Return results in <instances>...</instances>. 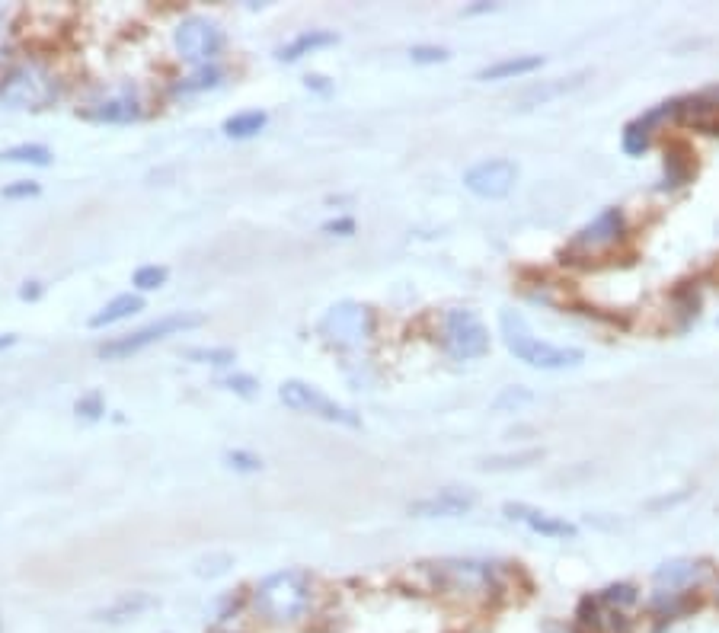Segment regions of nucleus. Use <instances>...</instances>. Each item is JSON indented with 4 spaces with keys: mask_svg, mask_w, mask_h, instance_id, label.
I'll use <instances>...</instances> for the list:
<instances>
[{
    "mask_svg": "<svg viewBox=\"0 0 719 633\" xmlns=\"http://www.w3.org/2000/svg\"><path fill=\"white\" fill-rule=\"evenodd\" d=\"M314 605V582L301 570L272 573L256 586L253 608L269 624H298Z\"/></svg>",
    "mask_w": 719,
    "mask_h": 633,
    "instance_id": "f257e3e1",
    "label": "nucleus"
},
{
    "mask_svg": "<svg viewBox=\"0 0 719 633\" xmlns=\"http://www.w3.org/2000/svg\"><path fill=\"white\" fill-rule=\"evenodd\" d=\"M499 327H502V343L509 349L518 362H525L528 368L537 371H563V368H576L582 365L585 352L573 349V346H553L547 339H537L531 333V327L525 323V317L515 311H502L499 314Z\"/></svg>",
    "mask_w": 719,
    "mask_h": 633,
    "instance_id": "f03ea898",
    "label": "nucleus"
},
{
    "mask_svg": "<svg viewBox=\"0 0 719 633\" xmlns=\"http://www.w3.org/2000/svg\"><path fill=\"white\" fill-rule=\"evenodd\" d=\"M58 100V80L39 61H26L0 77V103L10 109H45Z\"/></svg>",
    "mask_w": 719,
    "mask_h": 633,
    "instance_id": "7ed1b4c3",
    "label": "nucleus"
},
{
    "mask_svg": "<svg viewBox=\"0 0 719 633\" xmlns=\"http://www.w3.org/2000/svg\"><path fill=\"white\" fill-rule=\"evenodd\" d=\"M202 323H205V317L195 314V311L163 314V317H157L154 323H147V327H141V330H135V333H125V336L109 339V343H103L100 349H96V355H100V359H106V362H122V359H128V355H138V352H144L147 346L160 343V339L176 336V333H186V330H195V327H202Z\"/></svg>",
    "mask_w": 719,
    "mask_h": 633,
    "instance_id": "20e7f679",
    "label": "nucleus"
},
{
    "mask_svg": "<svg viewBox=\"0 0 719 633\" xmlns=\"http://www.w3.org/2000/svg\"><path fill=\"white\" fill-rule=\"evenodd\" d=\"M320 336L326 339L330 346H339V349H358L365 346L371 333H374V317L365 304L358 301H339L333 304L330 311H326L317 323Z\"/></svg>",
    "mask_w": 719,
    "mask_h": 633,
    "instance_id": "39448f33",
    "label": "nucleus"
},
{
    "mask_svg": "<svg viewBox=\"0 0 719 633\" xmlns=\"http://www.w3.org/2000/svg\"><path fill=\"white\" fill-rule=\"evenodd\" d=\"M441 346L457 362L480 359L489 352V330L483 327V320L467 311V307H454L441 320Z\"/></svg>",
    "mask_w": 719,
    "mask_h": 633,
    "instance_id": "423d86ee",
    "label": "nucleus"
},
{
    "mask_svg": "<svg viewBox=\"0 0 719 633\" xmlns=\"http://www.w3.org/2000/svg\"><path fill=\"white\" fill-rule=\"evenodd\" d=\"M279 400L285 403L288 410H294V413L317 416V419H323V422H336V426H349V429L362 426L358 413H352L349 407H342V403L330 400L323 391H317V387L307 384V381H285V384L279 387Z\"/></svg>",
    "mask_w": 719,
    "mask_h": 633,
    "instance_id": "0eeeda50",
    "label": "nucleus"
},
{
    "mask_svg": "<svg viewBox=\"0 0 719 633\" xmlns=\"http://www.w3.org/2000/svg\"><path fill=\"white\" fill-rule=\"evenodd\" d=\"M173 45L183 61L211 64L224 48V29L208 16H186L173 29Z\"/></svg>",
    "mask_w": 719,
    "mask_h": 633,
    "instance_id": "6e6552de",
    "label": "nucleus"
},
{
    "mask_svg": "<svg viewBox=\"0 0 719 633\" xmlns=\"http://www.w3.org/2000/svg\"><path fill=\"white\" fill-rule=\"evenodd\" d=\"M141 112H144V100H141V93H138L135 84H112L100 96H93V100L80 109V116L90 119V122L122 125V122L141 119Z\"/></svg>",
    "mask_w": 719,
    "mask_h": 633,
    "instance_id": "1a4fd4ad",
    "label": "nucleus"
},
{
    "mask_svg": "<svg viewBox=\"0 0 719 633\" xmlns=\"http://www.w3.org/2000/svg\"><path fill=\"white\" fill-rule=\"evenodd\" d=\"M518 164L509 157L480 160L464 173V186L480 199H505L518 183Z\"/></svg>",
    "mask_w": 719,
    "mask_h": 633,
    "instance_id": "9d476101",
    "label": "nucleus"
},
{
    "mask_svg": "<svg viewBox=\"0 0 719 633\" xmlns=\"http://www.w3.org/2000/svg\"><path fill=\"white\" fill-rule=\"evenodd\" d=\"M435 582L457 595H483L493 586V566L477 560H441L432 563Z\"/></svg>",
    "mask_w": 719,
    "mask_h": 633,
    "instance_id": "9b49d317",
    "label": "nucleus"
},
{
    "mask_svg": "<svg viewBox=\"0 0 719 633\" xmlns=\"http://www.w3.org/2000/svg\"><path fill=\"white\" fill-rule=\"evenodd\" d=\"M477 506L473 490H461V486H445L426 499H416L410 506V515L416 518H461Z\"/></svg>",
    "mask_w": 719,
    "mask_h": 633,
    "instance_id": "f8f14e48",
    "label": "nucleus"
},
{
    "mask_svg": "<svg viewBox=\"0 0 719 633\" xmlns=\"http://www.w3.org/2000/svg\"><path fill=\"white\" fill-rule=\"evenodd\" d=\"M620 237H624V215H620V208H604L592 224H585L579 231L576 247L585 253H595L614 247Z\"/></svg>",
    "mask_w": 719,
    "mask_h": 633,
    "instance_id": "ddd939ff",
    "label": "nucleus"
},
{
    "mask_svg": "<svg viewBox=\"0 0 719 633\" xmlns=\"http://www.w3.org/2000/svg\"><path fill=\"white\" fill-rule=\"evenodd\" d=\"M505 515L512 522H521L525 528H531L541 538H576V525L563 522V518H553L534 506H525V502H505Z\"/></svg>",
    "mask_w": 719,
    "mask_h": 633,
    "instance_id": "4468645a",
    "label": "nucleus"
},
{
    "mask_svg": "<svg viewBox=\"0 0 719 633\" xmlns=\"http://www.w3.org/2000/svg\"><path fill=\"white\" fill-rule=\"evenodd\" d=\"M157 608V598L147 595V592H125L119 595L116 602L106 605L96 611V621H106V624H125V621H135L141 618L144 611Z\"/></svg>",
    "mask_w": 719,
    "mask_h": 633,
    "instance_id": "2eb2a0df",
    "label": "nucleus"
},
{
    "mask_svg": "<svg viewBox=\"0 0 719 633\" xmlns=\"http://www.w3.org/2000/svg\"><path fill=\"white\" fill-rule=\"evenodd\" d=\"M336 42H339V36L333 29H304L291 42H285L275 55H279V61H285V64H294L304 55H314V52H320V48H330Z\"/></svg>",
    "mask_w": 719,
    "mask_h": 633,
    "instance_id": "dca6fc26",
    "label": "nucleus"
},
{
    "mask_svg": "<svg viewBox=\"0 0 719 633\" xmlns=\"http://www.w3.org/2000/svg\"><path fill=\"white\" fill-rule=\"evenodd\" d=\"M544 68V55H515V58H502L486 64V68L477 74V80H512V77H525Z\"/></svg>",
    "mask_w": 719,
    "mask_h": 633,
    "instance_id": "f3484780",
    "label": "nucleus"
},
{
    "mask_svg": "<svg viewBox=\"0 0 719 633\" xmlns=\"http://www.w3.org/2000/svg\"><path fill=\"white\" fill-rule=\"evenodd\" d=\"M138 311H144V298L141 295H116L106 307H100L87 323H90V330H103V327H112V323H122L128 317H135Z\"/></svg>",
    "mask_w": 719,
    "mask_h": 633,
    "instance_id": "a211bd4d",
    "label": "nucleus"
},
{
    "mask_svg": "<svg viewBox=\"0 0 719 633\" xmlns=\"http://www.w3.org/2000/svg\"><path fill=\"white\" fill-rule=\"evenodd\" d=\"M697 576H700V566L694 560H672V563H662L656 570V586L678 592L684 586H691Z\"/></svg>",
    "mask_w": 719,
    "mask_h": 633,
    "instance_id": "6ab92c4d",
    "label": "nucleus"
},
{
    "mask_svg": "<svg viewBox=\"0 0 719 633\" xmlns=\"http://www.w3.org/2000/svg\"><path fill=\"white\" fill-rule=\"evenodd\" d=\"M269 116L263 109H250V112H237V116H231L224 122V135L227 138H253L259 135L266 128Z\"/></svg>",
    "mask_w": 719,
    "mask_h": 633,
    "instance_id": "aec40b11",
    "label": "nucleus"
},
{
    "mask_svg": "<svg viewBox=\"0 0 719 633\" xmlns=\"http://www.w3.org/2000/svg\"><path fill=\"white\" fill-rule=\"evenodd\" d=\"M221 77H224V74H221L218 64H202L199 71H192L189 77L179 80L173 90L183 93V96H189V93H205V90H215V87L221 84Z\"/></svg>",
    "mask_w": 719,
    "mask_h": 633,
    "instance_id": "412c9836",
    "label": "nucleus"
},
{
    "mask_svg": "<svg viewBox=\"0 0 719 633\" xmlns=\"http://www.w3.org/2000/svg\"><path fill=\"white\" fill-rule=\"evenodd\" d=\"M4 164H32V167H48L52 164V151L45 144H16V148L0 151Z\"/></svg>",
    "mask_w": 719,
    "mask_h": 633,
    "instance_id": "4be33fe9",
    "label": "nucleus"
},
{
    "mask_svg": "<svg viewBox=\"0 0 719 633\" xmlns=\"http://www.w3.org/2000/svg\"><path fill=\"white\" fill-rule=\"evenodd\" d=\"M183 359H189V362H195V365L224 368V365H234V362H237V352H234V349H205V346H195V349H183Z\"/></svg>",
    "mask_w": 719,
    "mask_h": 633,
    "instance_id": "5701e85b",
    "label": "nucleus"
},
{
    "mask_svg": "<svg viewBox=\"0 0 719 633\" xmlns=\"http://www.w3.org/2000/svg\"><path fill=\"white\" fill-rule=\"evenodd\" d=\"M167 279H170L167 266H141V269L132 275V285H135L138 291H157V288L167 285Z\"/></svg>",
    "mask_w": 719,
    "mask_h": 633,
    "instance_id": "b1692460",
    "label": "nucleus"
},
{
    "mask_svg": "<svg viewBox=\"0 0 719 633\" xmlns=\"http://www.w3.org/2000/svg\"><path fill=\"white\" fill-rule=\"evenodd\" d=\"M646 148H649V122L640 119V122L627 125V132H624V151H627L630 157H640Z\"/></svg>",
    "mask_w": 719,
    "mask_h": 633,
    "instance_id": "393cba45",
    "label": "nucleus"
},
{
    "mask_svg": "<svg viewBox=\"0 0 719 633\" xmlns=\"http://www.w3.org/2000/svg\"><path fill=\"white\" fill-rule=\"evenodd\" d=\"M224 464L231 470H240V474H256V470H263V458L253 451H243V448L224 451Z\"/></svg>",
    "mask_w": 719,
    "mask_h": 633,
    "instance_id": "a878e982",
    "label": "nucleus"
},
{
    "mask_svg": "<svg viewBox=\"0 0 719 633\" xmlns=\"http://www.w3.org/2000/svg\"><path fill=\"white\" fill-rule=\"evenodd\" d=\"M74 410H77V416L80 419H100L103 413H106V403H103V394L100 391H90V394H84L77 403H74Z\"/></svg>",
    "mask_w": 719,
    "mask_h": 633,
    "instance_id": "bb28decb",
    "label": "nucleus"
},
{
    "mask_svg": "<svg viewBox=\"0 0 719 633\" xmlns=\"http://www.w3.org/2000/svg\"><path fill=\"white\" fill-rule=\"evenodd\" d=\"M224 391H234V394H240V397H256L259 394V381L253 378V375H227V378H221L218 381Z\"/></svg>",
    "mask_w": 719,
    "mask_h": 633,
    "instance_id": "cd10ccee",
    "label": "nucleus"
},
{
    "mask_svg": "<svg viewBox=\"0 0 719 633\" xmlns=\"http://www.w3.org/2000/svg\"><path fill=\"white\" fill-rule=\"evenodd\" d=\"M410 58L416 64H441V61H448V48H441V45H413L410 48Z\"/></svg>",
    "mask_w": 719,
    "mask_h": 633,
    "instance_id": "c85d7f7f",
    "label": "nucleus"
},
{
    "mask_svg": "<svg viewBox=\"0 0 719 633\" xmlns=\"http://www.w3.org/2000/svg\"><path fill=\"white\" fill-rule=\"evenodd\" d=\"M582 84V77H573V80H569V84H566V80H560V84H550V87H537V90H531L528 96H525V100H534V103H547L550 100V96H560V93H569V90H576Z\"/></svg>",
    "mask_w": 719,
    "mask_h": 633,
    "instance_id": "c756f323",
    "label": "nucleus"
},
{
    "mask_svg": "<svg viewBox=\"0 0 719 633\" xmlns=\"http://www.w3.org/2000/svg\"><path fill=\"white\" fill-rule=\"evenodd\" d=\"M604 602H611V605H633L636 602V589L627 586V582H620V586H611V589H604Z\"/></svg>",
    "mask_w": 719,
    "mask_h": 633,
    "instance_id": "7c9ffc66",
    "label": "nucleus"
},
{
    "mask_svg": "<svg viewBox=\"0 0 719 633\" xmlns=\"http://www.w3.org/2000/svg\"><path fill=\"white\" fill-rule=\"evenodd\" d=\"M32 196H39V183L32 180H16L4 189V199H32Z\"/></svg>",
    "mask_w": 719,
    "mask_h": 633,
    "instance_id": "2f4dec72",
    "label": "nucleus"
},
{
    "mask_svg": "<svg viewBox=\"0 0 719 633\" xmlns=\"http://www.w3.org/2000/svg\"><path fill=\"white\" fill-rule=\"evenodd\" d=\"M323 234H333V237H352L355 234V221L352 218H333L323 224Z\"/></svg>",
    "mask_w": 719,
    "mask_h": 633,
    "instance_id": "473e14b6",
    "label": "nucleus"
},
{
    "mask_svg": "<svg viewBox=\"0 0 719 633\" xmlns=\"http://www.w3.org/2000/svg\"><path fill=\"white\" fill-rule=\"evenodd\" d=\"M304 84H307V90H317V93H330V90H333L330 80L320 77V74H310V77H304Z\"/></svg>",
    "mask_w": 719,
    "mask_h": 633,
    "instance_id": "72a5a7b5",
    "label": "nucleus"
},
{
    "mask_svg": "<svg viewBox=\"0 0 719 633\" xmlns=\"http://www.w3.org/2000/svg\"><path fill=\"white\" fill-rule=\"evenodd\" d=\"M42 295V285L39 282H23V288H20V298L23 301H36Z\"/></svg>",
    "mask_w": 719,
    "mask_h": 633,
    "instance_id": "f704fd0d",
    "label": "nucleus"
},
{
    "mask_svg": "<svg viewBox=\"0 0 719 633\" xmlns=\"http://www.w3.org/2000/svg\"><path fill=\"white\" fill-rule=\"evenodd\" d=\"M489 10H496L493 4H477V7H467L464 16H473V13H489Z\"/></svg>",
    "mask_w": 719,
    "mask_h": 633,
    "instance_id": "c9c22d12",
    "label": "nucleus"
},
{
    "mask_svg": "<svg viewBox=\"0 0 719 633\" xmlns=\"http://www.w3.org/2000/svg\"><path fill=\"white\" fill-rule=\"evenodd\" d=\"M16 343V336L13 333H4V336H0V349H10Z\"/></svg>",
    "mask_w": 719,
    "mask_h": 633,
    "instance_id": "e433bc0d",
    "label": "nucleus"
},
{
    "mask_svg": "<svg viewBox=\"0 0 719 633\" xmlns=\"http://www.w3.org/2000/svg\"><path fill=\"white\" fill-rule=\"evenodd\" d=\"M0 633H4V624H0Z\"/></svg>",
    "mask_w": 719,
    "mask_h": 633,
    "instance_id": "4c0bfd02",
    "label": "nucleus"
}]
</instances>
